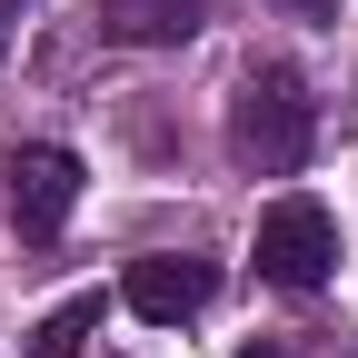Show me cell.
<instances>
[{
    "mask_svg": "<svg viewBox=\"0 0 358 358\" xmlns=\"http://www.w3.org/2000/svg\"><path fill=\"white\" fill-rule=\"evenodd\" d=\"M229 159L259 169V179H289L308 159V100L289 70H249L239 100H229Z\"/></svg>",
    "mask_w": 358,
    "mask_h": 358,
    "instance_id": "cell-1",
    "label": "cell"
},
{
    "mask_svg": "<svg viewBox=\"0 0 358 358\" xmlns=\"http://www.w3.org/2000/svg\"><path fill=\"white\" fill-rule=\"evenodd\" d=\"M239 358H268V348H239Z\"/></svg>",
    "mask_w": 358,
    "mask_h": 358,
    "instance_id": "cell-9",
    "label": "cell"
},
{
    "mask_svg": "<svg viewBox=\"0 0 358 358\" xmlns=\"http://www.w3.org/2000/svg\"><path fill=\"white\" fill-rule=\"evenodd\" d=\"M279 10H299V20H338V0H279Z\"/></svg>",
    "mask_w": 358,
    "mask_h": 358,
    "instance_id": "cell-7",
    "label": "cell"
},
{
    "mask_svg": "<svg viewBox=\"0 0 358 358\" xmlns=\"http://www.w3.org/2000/svg\"><path fill=\"white\" fill-rule=\"evenodd\" d=\"M100 289H70L60 308H50V319H30V338H20V358H80L90 348V329H100Z\"/></svg>",
    "mask_w": 358,
    "mask_h": 358,
    "instance_id": "cell-6",
    "label": "cell"
},
{
    "mask_svg": "<svg viewBox=\"0 0 358 358\" xmlns=\"http://www.w3.org/2000/svg\"><path fill=\"white\" fill-rule=\"evenodd\" d=\"M80 209V159L70 150H20L10 159V219H20V239H60V219Z\"/></svg>",
    "mask_w": 358,
    "mask_h": 358,
    "instance_id": "cell-3",
    "label": "cell"
},
{
    "mask_svg": "<svg viewBox=\"0 0 358 358\" xmlns=\"http://www.w3.org/2000/svg\"><path fill=\"white\" fill-rule=\"evenodd\" d=\"M120 299L140 308L150 329H179V319H199V308L219 299V268H209V259H140Z\"/></svg>",
    "mask_w": 358,
    "mask_h": 358,
    "instance_id": "cell-4",
    "label": "cell"
},
{
    "mask_svg": "<svg viewBox=\"0 0 358 358\" xmlns=\"http://www.w3.org/2000/svg\"><path fill=\"white\" fill-rule=\"evenodd\" d=\"M100 10L110 40H129V50H169V40H189L209 20V0H90Z\"/></svg>",
    "mask_w": 358,
    "mask_h": 358,
    "instance_id": "cell-5",
    "label": "cell"
},
{
    "mask_svg": "<svg viewBox=\"0 0 358 358\" xmlns=\"http://www.w3.org/2000/svg\"><path fill=\"white\" fill-rule=\"evenodd\" d=\"M20 10H30V0H0V50H10V30H20Z\"/></svg>",
    "mask_w": 358,
    "mask_h": 358,
    "instance_id": "cell-8",
    "label": "cell"
},
{
    "mask_svg": "<svg viewBox=\"0 0 358 358\" xmlns=\"http://www.w3.org/2000/svg\"><path fill=\"white\" fill-rule=\"evenodd\" d=\"M259 279L268 289H319L329 268H338V219L308 199V189H289V199H268L259 209Z\"/></svg>",
    "mask_w": 358,
    "mask_h": 358,
    "instance_id": "cell-2",
    "label": "cell"
}]
</instances>
